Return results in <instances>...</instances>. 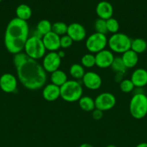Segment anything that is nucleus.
<instances>
[{"mask_svg":"<svg viewBox=\"0 0 147 147\" xmlns=\"http://www.w3.org/2000/svg\"><path fill=\"white\" fill-rule=\"evenodd\" d=\"M1 1H2V0H0V3H1Z\"/></svg>","mask_w":147,"mask_h":147,"instance_id":"37","label":"nucleus"},{"mask_svg":"<svg viewBox=\"0 0 147 147\" xmlns=\"http://www.w3.org/2000/svg\"><path fill=\"white\" fill-rule=\"evenodd\" d=\"M147 49V42L143 38H135L131 42V50L137 54L144 53Z\"/></svg>","mask_w":147,"mask_h":147,"instance_id":"23","label":"nucleus"},{"mask_svg":"<svg viewBox=\"0 0 147 147\" xmlns=\"http://www.w3.org/2000/svg\"><path fill=\"white\" fill-rule=\"evenodd\" d=\"M42 96L47 101H55L61 97L60 87L53 83H49L43 88Z\"/></svg>","mask_w":147,"mask_h":147,"instance_id":"16","label":"nucleus"},{"mask_svg":"<svg viewBox=\"0 0 147 147\" xmlns=\"http://www.w3.org/2000/svg\"><path fill=\"white\" fill-rule=\"evenodd\" d=\"M96 13L99 19L107 20L112 17L113 7L112 4L107 1H99L96 7Z\"/></svg>","mask_w":147,"mask_h":147,"instance_id":"17","label":"nucleus"},{"mask_svg":"<svg viewBox=\"0 0 147 147\" xmlns=\"http://www.w3.org/2000/svg\"><path fill=\"white\" fill-rule=\"evenodd\" d=\"M131 80L135 88H142L147 85V70L137 68L131 74Z\"/></svg>","mask_w":147,"mask_h":147,"instance_id":"15","label":"nucleus"},{"mask_svg":"<svg viewBox=\"0 0 147 147\" xmlns=\"http://www.w3.org/2000/svg\"><path fill=\"white\" fill-rule=\"evenodd\" d=\"M29 37V25L27 22L14 17L9 22L4 33V45L13 55L22 53Z\"/></svg>","mask_w":147,"mask_h":147,"instance_id":"2","label":"nucleus"},{"mask_svg":"<svg viewBox=\"0 0 147 147\" xmlns=\"http://www.w3.org/2000/svg\"><path fill=\"white\" fill-rule=\"evenodd\" d=\"M61 64V59L59 56L57 52H49L43 57L42 66L46 73H52L59 70Z\"/></svg>","mask_w":147,"mask_h":147,"instance_id":"9","label":"nucleus"},{"mask_svg":"<svg viewBox=\"0 0 147 147\" xmlns=\"http://www.w3.org/2000/svg\"><path fill=\"white\" fill-rule=\"evenodd\" d=\"M66 34L69 35L74 42H82L86 37V31L82 24L78 22H73L68 25Z\"/></svg>","mask_w":147,"mask_h":147,"instance_id":"13","label":"nucleus"},{"mask_svg":"<svg viewBox=\"0 0 147 147\" xmlns=\"http://www.w3.org/2000/svg\"><path fill=\"white\" fill-rule=\"evenodd\" d=\"M132 40L124 33L118 32L112 34L109 37L108 45L112 53L122 54L131 50Z\"/></svg>","mask_w":147,"mask_h":147,"instance_id":"6","label":"nucleus"},{"mask_svg":"<svg viewBox=\"0 0 147 147\" xmlns=\"http://www.w3.org/2000/svg\"><path fill=\"white\" fill-rule=\"evenodd\" d=\"M60 38V36L57 35L52 31L43 36L42 40L46 50L49 52H56L59 50V48H61Z\"/></svg>","mask_w":147,"mask_h":147,"instance_id":"14","label":"nucleus"},{"mask_svg":"<svg viewBox=\"0 0 147 147\" xmlns=\"http://www.w3.org/2000/svg\"><path fill=\"white\" fill-rule=\"evenodd\" d=\"M79 106L80 109L84 111H92L95 109V100L88 96H82L79 100Z\"/></svg>","mask_w":147,"mask_h":147,"instance_id":"22","label":"nucleus"},{"mask_svg":"<svg viewBox=\"0 0 147 147\" xmlns=\"http://www.w3.org/2000/svg\"><path fill=\"white\" fill-rule=\"evenodd\" d=\"M57 53H58V55H59V57H60L61 59L63 58V57L66 56V53H65L63 50H59V52H57Z\"/></svg>","mask_w":147,"mask_h":147,"instance_id":"33","label":"nucleus"},{"mask_svg":"<svg viewBox=\"0 0 147 147\" xmlns=\"http://www.w3.org/2000/svg\"><path fill=\"white\" fill-rule=\"evenodd\" d=\"M108 39L106 34L94 32L87 37L85 46L89 53L97 54L99 52L105 50L108 45Z\"/></svg>","mask_w":147,"mask_h":147,"instance_id":"7","label":"nucleus"},{"mask_svg":"<svg viewBox=\"0 0 147 147\" xmlns=\"http://www.w3.org/2000/svg\"><path fill=\"white\" fill-rule=\"evenodd\" d=\"M52 31V24L48 20H42L37 24L35 35L43 37L48 32Z\"/></svg>","mask_w":147,"mask_h":147,"instance_id":"20","label":"nucleus"},{"mask_svg":"<svg viewBox=\"0 0 147 147\" xmlns=\"http://www.w3.org/2000/svg\"><path fill=\"white\" fill-rule=\"evenodd\" d=\"M135 147H147V143L146 142H142V143L138 144Z\"/></svg>","mask_w":147,"mask_h":147,"instance_id":"34","label":"nucleus"},{"mask_svg":"<svg viewBox=\"0 0 147 147\" xmlns=\"http://www.w3.org/2000/svg\"><path fill=\"white\" fill-rule=\"evenodd\" d=\"M106 147H117V146H115V145L110 144V145H108V146H107Z\"/></svg>","mask_w":147,"mask_h":147,"instance_id":"36","label":"nucleus"},{"mask_svg":"<svg viewBox=\"0 0 147 147\" xmlns=\"http://www.w3.org/2000/svg\"><path fill=\"white\" fill-rule=\"evenodd\" d=\"M106 25L108 32L112 33V34H115L118 32V30L120 28V24L118 20L116 19L111 17L106 20Z\"/></svg>","mask_w":147,"mask_h":147,"instance_id":"28","label":"nucleus"},{"mask_svg":"<svg viewBox=\"0 0 147 147\" xmlns=\"http://www.w3.org/2000/svg\"><path fill=\"white\" fill-rule=\"evenodd\" d=\"M67 30L68 25L63 22H56L52 24V32L60 37L67 34Z\"/></svg>","mask_w":147,"mask_h":147,"instance_id":"26","label":"nucleus"},{"mask_svg":"<svg viewBox=\"0 0 147 147\" xmlns=\"http://www.w3.org/2000/svg\"><path fill=\"white\" fill-rule=\"evenodd\" d=\"M129 111L135 119H144L147 115V96L144 93H135L129 103Z\"/></svg>","mask_w":147,"mask_h":147,"instance_id":"4","label":"nucleus"},{"mask_svg":"<svg viewBox=\"0 0 147 147\" xmlns=\"http://www.w3.org/2000/svg\"><path fill=\"white\" fill-rule=\"evenodd\" d=\"M81 63L84 67L91 68L95 65V56L92 53H86L82 57Z\"/></svg>","mask_w":147,"mask_h":147,"instance_id":"27","label":"nucleus"},{"mask_svg":"<svg viewBox=\"0 0 147 147\" xmlns=\"http://www.w3.org/2000/svg\"><path fill=\"white\" fill-rule=\"evenodd\" d=\"M24 50L29 57L35 60L43 58L46 52L42 38L35 34L28 37L24 45Z\"/></svg>","mask_w":147,"mask_h":147,"instance_id":"5","label":"nucleus"},{"mask_svg":"<svg viewBox=\"0 0 147 147\" xmlns=\"http://www.w3.org/2000/svg\"><path fill=\"white\" fill-rule=\"evenodd\" d=\"M15 13L17 18L27 22L32 17L33 11L30 6L25 4H21L16 8Z\"/></svg>","mask_w":147,"mask_h":147,"instance_id":"19","label":"nucleus"},{"mask_svg":"<svg viewBox=\"0 0 147 147\" xmlns=\"http://www.w3.org/2000/svg\"><path fill=\"white\" fill-rule=\"evenodd\" d=\"M82 80L85 87L92 90H98L102 84L100 76L93 71L86 72Z\"/></svg>","mask_w":147,"mask_h":147,"instance_id":"12","label":"nucleus"},{"mask_svg":"<svg viewBox=\"0 0 147 147\" xmlns=\"http://www.w3.org/2000/svg\"><path fill=\"white\" fill-rule=\"evenodd\" d=\"M94 28H95V32L100 33V34H106L108 33L106 25V20L98 18L94 24Z\"/></svg>","mask_w":147,"mask_h":147,"instance_id":"29","label":"nucleus"},{"mask_svg":"<svg viewBox=\"0 0 147 147\" xmlns=\"http://www.w3.org/2000/svg\"><path fill=\"white\" fill-rule=\"evenodd\" d=\"M95 109L106 111L113 109L116 104V98L112 93L104 92L98 95L95 99Z\"/></svg>","mask_w":147,"mask_h":147,"instance_id":"8","label":"nucleus"},{"mask_svg":"<svg viewBox=\"0 0 147 147\" xmlns=\"http://www.w3.org/2000/svg\"><path fill=\"white\" fill-rule=\"evenodd\" d=\"M79 147H94V146H92V145L89 144L84 143V144H81Z\"/></svg>","mask_w":147,"mask_h":147,"instance_id":"35","label":"nucleus"},{"mask_svg":"<svg viewBox=\"0 0 147 147\" xmlns=\"http://www.w3.org/2000/svg\"><path fill=\"white\" fill-rule=\"evenodd\" d=\"M69 74L75 80H79L82 79L83 76L85 74L84 67L80 64L78 63H74L71 65L69 69Z\"/></svg>","mask_w":147,"mask_h":147,"instance_id":"24","label":"nucleus"},{"mask_svg":"<svg viewBox=\"0 0 147 147\" xmlns=\"http://www.w3.org/2000/svg\"><path fill=\"white\" fill-rule=\"evenodd\" d=\"M17 88V79L11 73H4L0 77V88L7 93H14Z\"/></svg>","mask_w":147,"mask_h":147,"instance_id":"10","label":"nucleus"},{"mask_svg":"<svg viewBox=\"0 0 147 147\" xmlns=\"http://www.w3.org/2000/svg\"><path fill=\"white\" fill-rule=\"evenodd\" d=\"M95 65L99 68L105 69L111 67L115 59L113 53L110 50H103L95 55Z\"/></svg>","mask_w":147,"mask_h":147,"instance_id":"11","label":"nucleus"},{"mask_svg":"<svg viewBox=\"0 0 147 147\" xmlns=\"http://www.w3.org/2000/svg\"><path fill=\"white\" fill-rule=\"evenodd\" d=\"M73 40L67 34L61 36L60 38V45L61 47L63 49H67L70 47L72 45V44H73Z\"/></svg>","mask_w":147,"mask_h":147,"instance_id":"31","label":"nucleus"},{"mask_svg":"<svg viewBox=\"0 0 147 147\" xmlns=\"http://www.w3.org/2000/svg\"><path fill=\"white\" fill-rule=\"evenodd\" d=\"M92 118H93L94 120L95 121L100 120V119L102 118V116H103V111L99 110V109H95V110L92 111Z\"/></svg>","mask_w":147,"mask_h":147,"instance_id":"32","label":"nucleus"},{"mask_svg":"<svg viewBox=\"0 0 147 147\" xmlns=\"http://www.w3.org/2000/svg\"><path fill=\"white\" fill-rule=\"evenodd\" d=\"M121 59L127 69L133 68L138 64V55L133 50H129L122 53Z\"/></svg>","mask_w":147,"mask_h":147,"instance_id":"18","label":"nucleus"},{"mask_svg":"<svg viewBox=\"0 0 147 147\" xmlns=\"http://www.w3.org/2000/svg\"><path fill=\"white\" fill-rule=\"evenodd\" d=\"M61 98L69 103L79 101L83 94V88L76 80H68L60 87Z\"/></svg>","mask_w":147,"mask_h":147,"instance_id":"3","label":"nucleus"},{"mask_svg":"<svg viewBox=\"0 0 147 147\" xmlns=\"http://www.w3.org/2000/svg\"><path fill=\"white\" fill-rule=\"evenodd\" d=\"M13 63L17 70V78L25 88L35 90L44 87L47 75L37 60L29 57L24 53H20L14 55Z\"/></svg>","mask_w":147,"mask_h":147,"instance_id":"1","label":"nucleus"},{"mask_svg":"<svg viewBox=\"0 0 147 147\" xmlns=\"http://www.w3.org/2000/svg\"><path fill=\"white\" fill-rule=\"evenodd\" d=\"M50 80L51 83L61 87L68 80L67 75L61 70H57L50 73Z\"/></svg>","mask_w":147,"mask_h":147,"instance_id":"21","label":"nucleus"},{"mask_svg":"<svg viewBox=\"0 0 147 147\" xmlns=\"http://www.w3.org/2000/svg\"><path fill=\"white\" fill-rule=\"evenodd\" d=\"M111 68L114 72L116 73V74L119 73V74L124 75L127 70L122 59H121V57H115V59L111 65Z\"/></svg>","mask_w":147,"mask_h":147,"instance_id":"25","label":"nucleus"},{"mask_svg":"<svg viewBox=\"0 0 147 147\" xmlns=\"http://www.w3.org/2000/svg\"><path fill=\"white\" fill-rule=\"evenodd\" d=\"M66 147H69V146H66Z\"/></svg>","mask_w":147,"mask_h":147,"instance_id":"38","label":"nucleus"},{"mask_svg":"<svg viewBox=\"0 0 147 147\" xmlns=\"http://www.w3.org/2000/svg\"><path fill=\"white\" fill-rule=\"evenodd\" d=\"M120 89L122 93H131L135 88L133 83L131 80V79H123L120 83Z\"/></svg>","mask_w":147,"mask_h":147,"instance_id":"30","label":"nucleus"}]
</instances>
